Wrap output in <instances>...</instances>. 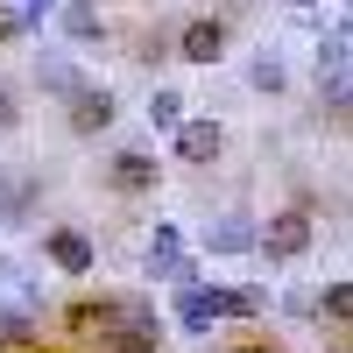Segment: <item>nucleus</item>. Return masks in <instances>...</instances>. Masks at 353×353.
Listing matches in <instances>:
<instances>
[{"label":"nucleus","instance_id":"obj_1","mask_svg":"<svg viewBox=\"0 0 353 353\" xmlns=\"http://www.w3.org/2000/svg\"><path fill=\"white\" fill-rule=\"evenodd\" d=\"M269 311V297L261 290H176V325L184 332H205V325H219V318H261Z\"/></svg>","mask_w":353,"mask_h":353},{"label":"nucleus","instance_id":"obj_2","mask_svg":"<svg viewBox=\"0 0 353 353\" xmlns=\"http://www.w3.org/2000/svg\"><path fill=\"white\" fill-rule=\"evenodd\" d=\"M134 318H156L141 297H85V304H71L64 311V325L71 332H85V339H99V332H121V325H134Z\"/></svg>","mask_w":353,"mask_h":353},{"label":"nucleus","instance_id":"obj_3","mask_svg":"<svg viewBox=\"0 0 353 353\" xmlns=\"http://www.w3.org/2000/svg\"><path fill=\"white\" fill-rule=\"evenodd\" d=\"M254 248L269 261H297L311 248V212H269V226H254Z\"/></svg>","mask_w":353,"mask_h":353},{"label":"nucleus","instance_id":"obj_4","mask_svg":"<svg viewBox=\"0 0 353 353\" xmlns=\"http://www.w3.org/2000/svg\"><path fill=\"white\" fill-rule=\"evenodd\" d=\"M149 269L170 276L176 290H198V269H191V254H184V241H176V226H170V219L149 233Z\"/></svg>","mask_w":353,"mask_h":353},{"label":"nucleus","instance_id":"obj_5","mask_svg":"<svg viewBox=\"0 0 353 353\" xmlns=\"http://www.w3.org/2000/svg\"><path fill=\"white\" fill-rule=\"evenodd\" d=\"M176 57H184V64H219V57H226V21H219V14L184 21V36H176Z\"/></svg>","mask_w":353,"mask_h":353},{"label":"nucleus","instance_id":"obj_6","mask_svg":"<svg viewBox=\"0 0 353 353\" xmlns=\"http://www.w3.org/2000/svg\"><path fill=\"white\" fill-rule=\"evenodd\" d=\"M43 248H50V261H57L64 276H92V269H99V254H92V241H85L78 226H57Z\"/></svg>","mask_w":353,"mask_h":353},{"label":"nucleus","instance_id":"obj_7","mask_svg":"<svg viewBox=\"0 0 353 353\" xmlns=\"http://www.w3.org/2000/svg\"><path fill=\"white\" fill-rule=\"evenodd\" d=\"M170 149L184 156V163H212V156L226 149V128H219V121H184V128L170 134Z\"/></svg>","mask_w":353,"mask_h":353},{"label":"nucleus","instance_id":"obj_8","mask_svg":"<svg viewBox=\"0 0 353 353\" xmlns=\"http://www.w3.org/2000/svg\"><path fill=\"white\" fill-rule=\"evenodd\" d=\"M113 113H121V106H113L106 85H85V92L71 99V134H99V128H113Z\"/></svg>","mask_w":353,"mask_h":353},{"label":"nucleus","instance_id":"obj_9","mask_svg":"<svg viewBox=\"0 0 353 353\" xmlns=\"http://www.w3.org/2000/svg\"><path fill=\"white\" fill-rule=\"evenodd\" d=\"M99 353H163V325L156 318H134L121 332H99Z\"/></svg>","mask_w":353,"mask_h":353},{"label":"nucleus","instance_id":"obj_10","mask_svg":"<svg viewBox=\"0 0 353 353\" xmlns=\"http://www.w3.org/2000/svg\"><path fill=\"white\" fill-rule=\"evenodd\" d=\"M106 176H113V191H156V156H141V149H121Z\"/></svg>","mask_w":353,"mask_h":353},{"label":"nucleus","instance_id":"obj_11","mask_svg":"<svg viewBox=\"0 0 353 353\" xmlns=\"http://www.w3.org/2000/svg\"><path fill=\"white\" fill-rule=\"evenodd\" d=\"M28 212H36V184H28V176H8V170H0V226H21Z\"/></svg>","mask_w":353,"mask_h":353},{"label":"nucleus","instance_id":"obj_12","mask_svg":"<svg viewBox=\"0 0 353 353\" xmlns=\"http://www.w3.org/2000/svg\"><path fill=\"white\" fill-rule=\"evenodd\" d=\"M64 36L71 43H106V14L92 0H64Z\"/></svg>","mask_w":353,"mask_h":353},{"label":"nucleus","instance_id":"obj_13","mask_svg":"<svg viewBox=\"0 0 353 353\" xmlns=\"http://www.w3.org/2000/svg\"><path fill=\"white\" fill-rule=\"evenodd\" d=\"M205 248L212 254H241V248H254V219H241V212H226L212 233H205Z\"/></svg>","mask_w":353,"mask_h":353},{"label":"nucleus","instance_id":"obj_14","mask_svg":"<svg viewBox=\"0 0 353 353\" xmlns=\"http://www.w3.org/2000/svg\"><path fill=\"white\" fill-rule=\"evenodd\" d=\"M149 128H156V134H176V128H184V92L156 85V99H149Z\"/></svg>","mask_w":353,"mask_h":353},{"label":"nucleus","instance_id":"obj_15","mask_svg":"<svg viewBox=\"0 0 353 353\" xmlns=\"http://www.w3.org/2000/svg\"><path fill=\"white\" fill-rule=\"evenodd\" d=\"M36 78H43V92H64V99H78V92H85V78L64 64V57H43V71H36Z\"/></svg>","mask_w":353,"mask_h":353},{"label":"nucleus","instance_id":"obj_16","mask_svg":"<svg viewBox=\"0 0 353 353\" xmlns=\"http://www.w3.org/2000/svg\"><path fill=\"white\" fill-rule=\"evenodd\" d=\"M248 78H254V92H283V85H290V71H283V57H269V50H261L254 64H248Z\"/></svg>","mask_w":353,"mask_h":353},{"label":"nucleus","instance_id":"obj_17","mask_svg":"<svg viewBox=\"0 0 353 353\" xmlns=\"http://www.w3.org/2000/svg\"><path fill=\"white\" fill-rule=\"evenodd\" d=\"M318 71H346V21H332V36L318 43Z\"/></svg>","mask_w":353,"mask_h":353},{"label":"nucleus","instance_id":"obj_18","mask_svg":"<svg viewBox=\"0 0 353 353\" xmlns=\"http://www.w3.org/2000/svg\"><path fill=\"white\" fill-rule=\"evenodd\" d=\"M311 304H318V311H325V318H332V325H346V318H353V290H346V283H332V290H325V297H311Z\"/></svg>","mask_w":353,"mask_h":353},{"label":"nucleus","instance_id":"obj_19","mask_svg":"<svg viewBox=\"0 0 353 353\" xmlns=\"http://www.w3.org/2000/svg\"><path fill=\"white\" fill-rule=\"evenodd\" d=\"M28 339H36V325L21 311H0V346H28Z\"/></svg>","mask_w":353,"mask_h":353},{"label":"nucleus","instance_id":"obj_20","mask_svg":"<svg viewBox=\"0 0 353 353\" xmlns=\"http://www.w3.org/2000/svg\"><path fill=\"white\" fill-rule=\"evenodd\" d=\"M325 99H332V113H346V99H353V85H346V71H332V78H325Z\"/></svg>","mask_w":353,"mask_h":353},{"label":"nucleus","instance_id":"obj_21","mask_svg":"<svg viewBox=\"0 0 353 353\" xmlns=\"http://www.w3.org/2000/svg\"><path fill=\"white\" fill-rule=\"evenodd\" d=\"M57 8H64V0H21V28H28V21H43V14H57Z\"/></svg>","mask_w":353,"mask_h":353},{"label":"nucleus","instance_id":"obj_22","mask_svg":"<svg viewBox=\"0 0 353 353\" xmlns=\"http://www.w3.org/2000/svg\"><path fill=\"white\" fill-rule=\"evenodd\" d=\"M0 128H21V106H14V92H0Z\"/></svg>","mask_w":353,"mask_h":353},{"label":"nucleus","instance_id":"obj_23","mask_svg":"<svg viewBox=\"0 0 353 353\" xmlns=\"http://www.w3.org/2000/svg\"><path fill=\"white\" fill-rule=\"evenodd\" d=\"M14 36H21V14H14V8H0V43H14Z\"/></svg>","mask_w":353,"mask_h":353},{"label":"nucleus","instance_id":"obj_24","mask_svg":"<svg viewBox=\"0 0 353 353\" xmlns=\"http://www.w3.org/2000/svg\"><path fill=\"white\" fill-rule=\"evenodd\" d=\"M290 8H318V0H290Z\"/></svg>","mask_w":353,"mask_h":353},{"label":"nucleus","instance_id":"obj_25","mask_svg":"<svg viewBox=\"0 0 353 353\" xmlns=\"http://www.w3.org/2000/svg\"><path fill=\"white\" fill-rule=\"evenodd\" d=\"M0 276H8V254H0Z\"/></svg>","mask_w":353,"mask_h":353}]
</instances>
